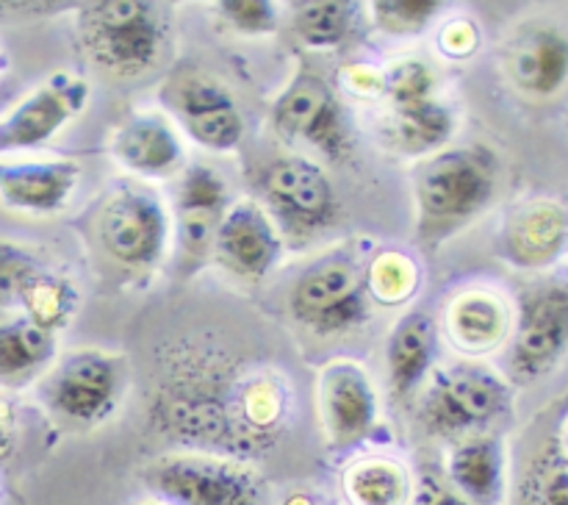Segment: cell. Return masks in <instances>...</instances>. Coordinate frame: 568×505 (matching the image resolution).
Wrapping results in <instances>:
<instances>
[{"instance_id": "cell-1", "label": "cell", "mask_w": 568, "mask_h": 505, "mask_svg": "<svg viewBox=\"0 0 568 505\" xmlns=\"http://www.w3.org/2000/svg\"><path fill=\"white\" fill-rule=\"evenodd\" d=\"M153 416L170 436L209 455H258L286 427L288 392L270 370H244L225 353L175 355Z\"/></svg>"}, {"instance_id": "cell-2", "label": "cell", "mask_w": 568, "mask_h": 505, "mask_svg": "<svg viewBox=\"0 0 568 505\" xmlns=\"http://www.w3.org/2000/svg\"><path fill=\"white\" fill-rule=\"evenodd\" d=\"M499 164L488 148L442 150L416 172L419 236L442 242L475 220L497 194Z\"/></svg>"}, {"instance_id": "cell-3", "label": "cell", "mask_w": 568, "mask_h": 505, "mask_svg": "<svg viewBox=\"0 0 568 505\" xmlns=\"http://www.w3.org/2000/svg\"><path fill=\"white\" fill-rule=\"evenodd\" d=\"M78 37L89 61L116 78L153 70L166 50V20L155 3L109 0L81 6Z\"/></svg>"}, {"instance_id": "cell-4", "label": "cell", "mask_w": 568, "mask_h": 505, "mask_svg": "<svg viewBox=\"0 0 568 505\" xmlns=\"http://www.w3.org/2000/svg\"><path fill=\"white\" fill-rule=\"evenodd\" d=\"M514 392L497 372L480 364H455L436 372L419 403V422L433 436H480L503 420Z\"/></svg>"}, {"instance_id": "cell-5", "label": "cell", "mask_w": 568, "mask_h": 505, "mask_svg": "<svg viewBox=\"0 0 568 505\" xmlns=\"http://www.w3.org/2000/svg\"><path fill=\"white\" fill-rule=\"evenodd\" d=\"M366 270L349 253H333L311 264L297 277L288 297L294 320L320 336L355 331L369 316Z\"/></svg>"}, {"instance_id": "cell-6", "label": "cell", "mask_w": 568, "mask_h": 505, "mask_svg": "<svg viewBox=\"0 0 568 505\" xmlns=\"http://www.w3.org/2000/svg\"><path fill=\"white\" fill-rule=\"evenodd\" d=\"M144 483L172 505H261L255 472L225 455H166L148 466Z\"/></svg>"}, {"instance_id": "cell-7", "label": "cell", "mask_w": 568, "mask_h": 505, "mask_svg": "<svg viewBox=\"0 0 568 505\" xmlns=\"http://www.w3.org/2000/svg\"><path fill=\"white\" fill-rule=\"evenodd\" d=\"M272 125L288 142H303L331 161L355 150L353 125L331 83L303 70L272 105Z\"/></svg>"}, {"instance_id": "cell-8", "label": "cell", "mask_w": 568, "mask_h": 505, "mask_svg": "<svg viewBox=\"0 0 568 505\" xmlns=\"http://www.w3.org/2000/svg\"><path fill=\"white\" fill-rule=\"evenodd\" d=\"M98 233L111 259L131 270H148L164 259L170 216L150 189L122 186L105 200Z\"/></svg>"}, {"instance_id": "cell-9", "label": "cell", "mask_w": 568, "mask_h": 505, "mask_svg": "<svg viewBox=\"0 0 568 505\" xmlns=\"http://www.w3.org/2000/svg\"><path fill=\"white\" fill-rule=\"evenodd\" d=\"M568 350V283L541 281L525 289L519 300L510 375L532 381L555 370Z\"/></svg>"}, {"instance_id": "cell-10", "label": "cell", "mask_w": 568, "mask_h": 505, "mask_svg": "<svg viewBox=\"0 0 568 505\" xmlns=\"http://www.w3.org/2000/svg\"><path fill=\"white\" fill-rule=\"evenodd\" d=\"M125 386V364L103 350H78L44 381V400L55 414L81 425L111 416Z\"/></svg>"}, {"instance_id": "cell-11", "label": "cell", "mask_w": 568, "mask_h": 505, "mask_svg": "<svg viewBox=\"0 0 568 505\" xmlns=\"http://www.w3.org/2000/svg\"><path fill=\"white\" fill-rule=\"evenodd\" d=\"M161 100L203 148L227 153L244 137V120L233 94L197 70H181L161 87Z\"/></svg>"}, {"instance_id": "cell-12", "label": "cell", "mask_w": 568, "mask_h": 505, "mask_svg": "<svg viewBox=\"0 0 568 505\" xmlns=\"http://www.w3.org/2000/svg\"><path fill=\"white\" fill-rule=\"evenodd\" d=\"M264 198L281 231L294 236H316L333 225L338 214L336 192L325 170L308 159H281L266 166Z\"/></svg>"}, {"instance_id": "cell-13", "label": "cell", "mask_w": 568, "mask_h": 505, "mask_svg": "<svg viewBox=\"0 0 568 505\" xmlns=\"http://www.w3.org/2000/svg\"><path fill=\"white\" fill-rule=\"evenodd\" d=\"M78 294L59 272L17 244L0 242V305H20L22 316L33 325L55 333L70 322Z\"/></svg>"}, {"instance_id": "cell-14", "label": "cell", "mask_w": 568, "mask_h": 505, "mask_svg": "<svg viewBox=\"0 0 568 505\" xmlns=\"http://www.w3.org/2000/svg\"><path fill=\"white\" fill-rule=\"evenodd\" d=\"M89 100V83L70 72L50 75L37 92L11 109V114L0 122V153L26 150L53 139L55 131L67 125L75 114H81Z\"/></svg>"}, {"instance_id": "cell-15", "label": "cell", "mask_w": 568, "mask_h": 505, "mask_svg": "<svg viewBox=\"0 0 568 505\" xmlns=\"http://www.w3.org/2000/svg\"><path fill=\"white\" fill-rule=\"evenodd\" d=\"M320 405L325 431L336 450L366 442L377 425V394L364 366L336 361L322 372Z\"/></svg>"}, {"instance_id": "cell-16", "label": "cell", "mask_w": 568, "mask_h": 505, "mask_svg": "<svg viewBox=\"0 0 568 505\" xmlns=\"http://www.w3.org/2000/svg\"><path fill=\"white\" fill-rule=\"evenodd\" d=\"M283 239L272 216L261 205L236 203L222 216L214 236V253L233 275L258 281L277 264Z\"/></svg>"}, {"instance_id": "cell-17", "label": "cell", "mask_w": 568, "mask_h": 505, "mask_svg": "<svg viewBox=\"0 0 568 505\" xmlns=\"http://www.w3.org/2000/svg\"><path fill=\"white\" fill-rule=\"evenodd\" d=\"M227 183L209 164H192L175 194V236L183 259L197 261L214 248L216 228L227 214Z\"/></svg>"}, {"instance_id": "cell-18", "label": "cell", "mask_w": 568, "mask_h": 505, "mask_svg": "<svg viewBox=\"0 0 568 505\" xmlns=\"http://www.w3.org/2000/svg\"><path fill=\"white\" fill-rule=\"evenodd\" d=\"M568 244V211L552 200H532L508 216L503 255L525 270L549 266Z\"/></svg>"}, {"instance_id": "cell-19", "label": "cell", "mask_w": 568, "mask_h": 505, "mask_svg": "<svg viewBox=\"0 0 568 505\" xmlns=\"http://www.w3.org/2000/svg\"><path fill=\"white\" fill-rule=\"evenodd\" d=\"M72 161H0V200L26 214H55L75 192Z\"/></svg>"}, {"instance_id": "cell-20", "label": "cell", "mask_w": 568, "mask_h": 505, "mask_svg": "<svg viewBox=\"0 0 568 505\" xmlns=\"http://www.w3.org/2000/svg\"><path fill=\"white\" fill-rule=\"evenodd\" d=\"M111 153L122 166L144 178H170L183 164L175 128L155 111L128 117L111 139Z\"/></svg>"}, {"instance_id": "cell-21", "label": "cell", "mask_w": 568, "mask_h": 505, "mask_svg": "<svg viewBox=\"0 0 568 505\" xmlns=\"http://www.w3.org/2000/svg\"><path fill=\"white\" fill-rule=\"evenodd\" d=\"M510 78L530 98H552L568 83V37L555 26H532L510 50Z\"/></svg>"}, {"instance_id": "cell-22", "label": "cell", "mask_w": 568, "mask_h": 505, "mask_svg": "<svg viewBox=\"0 0 568 505\" xmlns=\"http://www.w3.org/2000/svg\"><path fill=\"white\" fill-rule=\"evenodd\" d=\"M438 358V327L427 311H410L388 336V383L397 397H408L425 383Z\"/></svg>"}, {"instance_id": "cell-23", "label": "cell", "mask_w": 568, "mask_h": 505, "mask_svg": "<svg viewBox=\"0 0 568 505\" xmlns=\"http://www.w3.org/2000/svg\"><path fill=\"white\" fill-rule=\"evenodd\" d=\"M447 331L455 347L466 353H488L508 339V305L488 292H466L447 311Z\"/></svg>"}, {"instance_id": "cell-24", "label": "cell", "mask_w": 568, "mask_h": 505, "mask_svg": "<svg viewBox=\"0 0 568 505\" xmlns=\"http://www.w3.org/2000/svg\"><path fill=\"white\" fill-rule=\"evenodd\" d=\"M449 481L460 492V497L475 503H497L503 492L505 453L497 436H469L449 455Z\"/></svg>"}, {"instance_id": "cell-25", "label": "cell", "mask_w": 568, "mask_h": 505, "mask_svg": "<svg viewBox=\"0 0 568 505\" xmlns=\"http://www.w3.org/2000/svg\"><path fill=\"white\" fill-rule=\"evenodd\" d=\"M55 355V333L26 316L0 320V388H20L33 381Z\"/></svg>"}, {"instance_id": "cell-26", "label": "cell", "mask_w": 568, "mask_h": 505, "mask_svg": "<svg viewBox=\"0 0 568 505\" xmlns=\"http://www.w3.org/2000/svg\"><path fill=\"white\" fill-rule=\"evenodd\" d=\"M392 142L405 153H433L442 144L449 142L455 131L453 111L436 98L425 100V103L403 105V109H392Z\"/></svg>"}, {"instance_id": "cell-27", "label": "cell", "mask_w": 568, "mask_h": 505, "mask_svg": "<svg viewBox=\"0 0 568 505\" xmlns=\"http://www.w3.org/2000/svg\"><path fill=\"white\" fill-rule=\"evenodd\" d=\"M344 494L349 505H408V472L386 458L358 461L344 475Z\"/></svg>"}, {"instance_id": "cell-28", "label": "cell", "mask_w": 568, "mask_h": 505, "mask_svg": "<svg viewBox=\"0 0 568 505\" xmlns=\"http://www.w3.org/2000/svg\"><path fill=\"white\" fill-rule=\"evenodd\" d=\"M358 3H342V0H314L300 3L294 11V31L308 48H338L353 37L358 26Z\"/></svg>"}, {"instance_id": "cell-29", "label": "cell", "mask_w": 568, "mask_h": 505, "mask_svg": "<svg viewBox=\"0 0 568 505\" xmlns=\"http://www.w3.org/2000/svg\"><path fill=\"white\" fill-rule=\"evenodd\" d=\"M521 505H568V453L547 444L521 477Z\"/></svg>"}, {"instance_id": "cell-30", "label": "cell", "mask_w": 568, "mask_h": 505, "mask_svg": "<svg viewBox=\"0 0 568 505\" xmlns=\"http://www.w3.org/2000/svg\"><path fill=\"white\" fill-rule=\"evenodd\" d=\"M366 283L381 303H405L419 286V266L405 253H381L366 270Z\"/></svg>"}, {"instance_id": "cell-31", "label": "cell", "mask_w": 568, "mask_h": 505, "mask_svg": "<svg viewBox=\"0 0 568 505\" xmlns=\"http://www.w3.org/2000/svg\"><path fill=\"white\" fill-rule=\"evenodd\" d=\"M375 26L392 37H414L422 33L442 11L438 0H377L372 3Z\"/></svg>"}, {"instance_id": "cell-32", "label": "cell", "mask_w": 568, "mask_h": 505, "mask_svg": "<svg viewBox=\"0 0 568 505\" xmlns=\"http://www.w3.org/2000/svg\"><path fill=\"white\" fill-rule=\"evenodd\" d=\"M433 89H436V75L425 61H403L383 75V92L392 109L433 100Z\"/></svg>"}, {"instance_id": "cell-33", "label": "cell", "mask_w": 568, "mask_h": 505, "mask_svg": "<svg viewBox=\"0 0 568 505\" xmlns=\"http://www.w3.org/2000/svg\"><path fill=\"white\" fill-rule=\"evenodd\" d=\"M220 14L242 33H272L277 28V11L270 0H225L216 6Z\"/></svg>"}, {"instance_id": "cell-34", "label": "cell", "mask_w": 568, "mask_h": 505, "mask_svg": "<svg viewBox=\"0 0 568 505\" xmlns=\"http://www.w3.org/2000/svg\"><path fill=\"white\" fill-rule=\"evenodd\" d=\"M475 44H477V31H475V26H471V22L458 20V22H453V26L444 28L442 48L447 50L449 55L471 53V50H475Z\"/></svg>"}, {"instance_id": "cell-35", "label": "cell", "mask_w": 568, "mask_h": 505, "mask_svg": "<svg viewBox=\"0 0 568 505\" xmlns=\"http://www.w3.org/2000/svg\"><path fill=\"white\" fill-rule=\"evenodd\" d=\"M17 436V414L11 400L6 397V392L0 388V458L11 453Z\"/></svg>"}, {"instance_id": "cell-36", "label": "cell", "mask_w": 568, "mask_h": 505, "mask_svg": "<svg viewBox=\"0 0 568 505\" xmlns=\"http://www.w3.org/2000/svg\"><path fill=\"white\" fill-rule=\"evenodd\" d=\"M416 505H469V503H466V499L460 497V494H455V492H449V488H444L442 483L425 481V486H422Z\"/></svg>"}, {"instance_id": "cell-37", "label": "cell", "mask_w": 568, "mask_h": 505, "mask_svg": "<svg viewBox=\"0 0 568 505\" xmlns=\"http://www.w3.org/2000/svg\"><path fill=\"white\" fill-rule=\"evenodd\" d=\"M6 105H9V92H6V89H0V111H3Z\"/></svg>"}, {"instance_id": "cell-38", "label": "cell", "mask_w": 568, "mask_h": 505, "mask_svg": "<svg viewBox=\"0 0 568 505\" xmlns=\"http://www.w3.org/2000/svg\"><path fill=\"white\" fill-rule=\"evenodd\" d=\"M3 70H6V55L3 50H0V75H3Z\"/></svg>"}, {"instance_id": "cell-39", "label": "cell", "mask_w": 568, "mask_h": 505, "mask_svg": "<svg viewBox=\"0 0 568 505\" xmlns=\"http://www.w3.org/2000/svg\"><path fill=\"white\" fill-rule=\"evenodd\" d=\"M564 450L568 453V427H566V436H564Z\"/></svg>"}]
</instances>
